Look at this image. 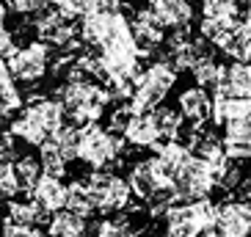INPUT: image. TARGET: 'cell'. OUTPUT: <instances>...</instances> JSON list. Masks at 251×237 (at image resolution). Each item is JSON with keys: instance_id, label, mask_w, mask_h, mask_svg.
I'll list each match as a JSON object with an SVG mask.
<instances>
[{"instance_id": "6da1fadb", "label": "cell", "mask_w": 251, "mask_h": 237, "mask_svg": "<svg viewBox=\"0 0 251 237\" xmlns=\"http://www.w3.org/2000/svg\"><path fill=\"white\" fill-rule=\"evenodd\" d=\"M67 108L58 96H30L25 111L11 121V133L30 146H42L67 124Z\"/></svg>"}, {"instance_id": "7a4b0ae2", "label": "cell", "mask_w": 251, "mask_h": 237, "mask_svg": "<svg viewBox=\"0 0 251 237\" xmlns=\"http://www.w3.org/2000/svg\"><path fill=\"white\" fill-rule=\"evenodd\" d=\"M174 83H177V69L169 61H149L147 69L138 74V86H135V94L130 99L133 111L147 113L157 108L169 96V91L174 89Z\"/></svg>"}, {"instance_id": "3957f363", "label": "cell", "mask_w": 251, "mask_h": 237, "mask_svg": "<svg viewBox=\"0 0 251 237\" xmlns=\"http://www.w3.org/2000/svg\"><path fill=\"white\" fill-rule=\"evenodd\" d=\"M6 61L20 83H39L45 74H50L52 47L45 39H33L28 45H20Z\"/></svg>"}, {"instance_id": "277c9868", "label": "cell", "mask_w": 251, "mask_h": 237, "mask_svg": "<svg viewBox=\"0 0 251 237\" xmlns=\"http://www.w3.org/2000/svg\"><path fill=\"white\" fill-rule=\"evenodd\" d=\"M218 235L243 237L251 235V199L237 196L218 204Z\"/></svg>"}, {"instance_id": "5b68a950", "label": "cell", "mask_w": 251, "mask_h": 237, "mask_svg": "<svg viewBox=\"0 0 251 237\" xmlns=\"http://www.w3.org/2000/svg\"><path fill=\"white\" fill-rule=\"evenodd\" d=\"M127 179H130V188H133L135 199H144V201L152 196V190H155L157 185H171V182L163 179L160 168H157V157L155 155L135 160V163L130 166V171H127Z\"/></svg>"}, {"instance_id": "8992f818", "label": "cell", "mask_w": 251, "mask_h": 237, "mask_svg": "<svg viewBox=\"0 0 251 237\" xmlns=\"http://www.w3.org/2000/svg\"><path fill=\"white\" fill-rule=\"evenodd\" d=\"M163 223H166V235H174V237H196V235H201L196 201H177V204H171L169 213L163 215Z\"/></svg>"}, {"instance_id": "52a82bcc", "label": "cell", "mask_w": 251, "mask_h": 237, "mask_svg": "<svg viewBox=\"0 0 251 237\" xmlns=\"http://www.w3.org/2000/svg\"><path fill=\"white\" fill-rule=\"evenodd\" d=\"M177 108L188 121H213V96L204 86L193 83L191 89H182L177 96Z\"/></svg>"}, {"instance_id": "ba28073f", "label": "cell", "mask_w": 251, "mask_h": 237, "mask_svg": "<svg viewBox=\"0 0 251 237\" xmlns=\"http://www.w3.org/2000/svg\"><path fill=\"white\" fill-rule=\"evenodd\" d=\"M213 94L221 96H251V61H237L221 69V83Z\"/></svg>"}, {"instance_id": "9c48e42d", "label": "cell", "mask_w": 251, "mask_h": 237, "mask_svg": "<svg viewBox=\"0 0 251 237\" xmlns=\"http://www.w3.org/2000/svg\"><path fill=\"white\" fill-rule=\"evenodd\" d=\"M67 193H69V188L61 182V177L42 174V179L36 182V188H33V193H30V196H33L42 207H47L50 213H55V210L67 207Z\"/></svg>"}, {"instance_id": "30bf717a", "label": "cell", "mask_w": 251, "mask_h": 237, "mask_svg": "<svg viewBox=\"0 0 251 237\" xmlns=\"http://www.w3.org/2000/svg\"><path fill=\"white\" fill-rule=\"evenodd\" d=\"M125 138L130 141V146L135 149H152L155 143H160V130H157L155 118H152V113H135L133 121H130V127H127Z\"/></svg>"}, {"instance_id": "8fae6325", "label": "cell", "mask_w": 251, "mask_h": 237, "mask_svg": "<svg viewBox=\"0 0 251 237\" xmlns=\"http://www.w3.org/2000/svg\"><path fill=\"white\" fill-rule=\"evenodd\" d=\"M47 232L55 237H80L89 232V218L75 210L64 207V210H55L50 215V223H47Z\"/></svg>"}, {"instance_id": "7c38bea8", "label": "cell", "mask_w": 251, "mask_h": 237, "mask_svg": "<svg viewBox=\"0 0 251 237\" xmlns=\"http://www.w3.org/2000/svg\"><path fill=\"white\" fill-rule=\"evenodd\" d=\"M149 6L157 11L163 28L169 30L174 25H188L193 20V3L191 0H149Z\"/></svg>"}, {"instance_id": "4fadbf2b", "label": "cell", "mask_w": 251, "mask_h": 237, "mask_svg": "<svg viewBox=\"0 0 251 237\" xmlns=\"http://www.w3.org/2000/svg\"><path fill=\"white\" fill-rule=\"evenodd\" d=\"M17 83L20 80L14 77L8 61L0 58V113L3 116H11V113H17L23 108V94L17 89Z\"/></svg>"}, {"instance_id": "5bb4252c", "label": "cell", "mask_w": 251, "mask_h": 237, "mask_svg": "<svg viewBox=\"0 0 251 237\" xmlns=\"http://www.w3.org/2000/svg\"><path fill=\"white\" fill-rule=\"evenodd\" d=\"M251 113V96H221L213 94V121L224 127L232 118H240Z\"/></svg>"}, {"instance_id": "9a60e30c", "label": "cell", "mask_w": 251, "mask_h": 237, "mask_svg": "<svg viewBox=\"0 0 251 237\" xmlns=\"http://www.w3.org/2000/svg\"><path fill=\"white\" fill-rule=\"evenodd\" d=\"M152 118H155L157 130H160V141H177L179 133H182V124H185V116L179 108H169V105H157L152 108Z\"/></svg>"}, {"instance_id": "2e32d148", "label": "cell", "mask_w": 251, "mask_h": 237, "mask_svg": "<svg viewBox=\"0 0 251 237\" xmlns=\"http://www.w3.org/2000/svg\"><path fill=\"white\" fill-rule=\"evenodd\" d=\"M14 174H17V185H20V193H33L36 182L42 179L45 168H42V160L39 157H30V155H23L14 160Z\"/></svg>"}, {"instance_id": "e0dca14e", "label": "cell", "mask_w": 251, "mask_h": 237, "mask_svg": "<svg viewBox=\"0 0 251 237\" xmlns=\"http://www.w3.org/2000/svg\"><path fill=\"white\" fill-rule=\"evenodd\" d=\"M39 160H42L45 174H52V177H64V174H67L69 160L64 157V152L58 149V143L52 141V138H47V141L39 146Z\"/></svg>"}, {"instance_id": "ac0fdd59", "label": "cell", "mask_w": 251, "mask_h": 237, "mask_svg": "<svg viewBox=\"0 0 251 237\" xmlns=\"http://www.w3.org/2000/svg\"><path fill=\"white\" fill-rule=\"evenodd\" d=\"M80 133H83V127H77V124L69 121V124H64L58 133L52 135V141L58 143V149L64 152V157H67L69 163L80 157Z\"/></svg>"}, {"instance_id": "d6986e66", "label": "cell", "mask_w": 251, "mask_h": 237, "mask_svg": "<svg viewBox=\"0 0 251 237\" xmlns=\"http://www.w3.org/2000/svg\"><path fill=\"white\" fill-rule=\"evenodd\" d=\"M221 69H224V67H218V61H215V58L199 61V64L191 69L193 83L204 86L207 91H215V89H218V83H221Z\"/></svg>"}, {"instance_id": "ffe728a7", "label": "cell", "mask_w": 251, "mask_h": 237, "mask_svg": "<svg viewBox=\"0 0 251 237\" xmlns=\"http://www.w3.org/2000/svg\"><path fill=\"white\" fill-rule=\"evenodd\" d=\"M67 207H69V210H75V213H80V215H86V218H89V215L94 213V204H91L89 188H86V182H83V179H77V182H72V185H69Z\"/></svg>"}, {"instance_id": "44dd1931", "label": "cell", "mask_w": 251, "mask_h": 237, "mask_svg": "<svg viewBox=\"0 0 251 237\" xmlns=\"http://www.w3.org/2000/svg\"><path fill=\"white\" fill-rule=\"evenodd\" d=\"M133 116H135V111H133V105L130 102H116V108L108 113V130L125 135L127 127H130V121H133Z\"/></svg>"}, {"instance_id": "7402d4cb", "label": "cell", "mask_w": 251, "mask_h": 237, "mask_svg": "<svg viewBox=\"0 0 251 237\" xmlns=\"http://www.w3.org/2000/svg\"><path fill=\"white\" fill-rule=\"evenodd\" d=\"M224 141H251V113L224 124Z\"/></svg>"}, {"instance_id": "603a6c76", "label": "cell", "mask_w": 251, "mask_h": 237, "mask_svg": "<svg viewBox=\"0 0 251 237\" xmlns=\"http://www.w3.org/2000/svg\"><path fill=\"white\" fill-rule=\"evenodd\" d=\"M240 0H201V14L204 17H226L237 8Z\"/></svg>"}, {"instance_id": "cb8c5ba5", "label": "cell", "mask_w": 251, "mask_h": 237, "mask_svg": "<svg viewBox=\"0 0 251 237\" xmlns=\"http://www.w3.org/2000/svg\"><path fill=\"white\" fill-rule=\"evenodd\" d=\"M45 6H50V0H11V11L25 17H33L36 11H42Z\"/></svg>"}, {"instance_id": "d4e9b609", "label": "cell", "mask_w": 251, "mask_h": 237, "mask_svg": "<svg viewBox=\"0 0 251 237\" xmlns=\"http://www.w3.org/2000/svg\"><path fill=\"white\" fill-rule=\"evenodd\" d=\"M86 3H89L86 11H94V14H119V11H125L122 0H86Z\"/></svg>"}, {"instance_id": "484cf974", "label": "cell", "mask_w": 251, "mask_h": 237, "mask_svg": "<svg viewBox=\"0 0 251 237\" xmlns=\"http://www.w3.org/2000/svg\"><path fill=\"white\" fill-rule=\"evenodd\" d=\"M224 149L235 160H251V141H224Z\"/></svg>"}, {"instance_id": "4316f807", "label": "cell", "mask_w": 251, "mask_h": 237, "mask_svg": "<svg viewBox=\"0 0 251 237\" xmlns=\"http://www.w3.org/2000/svg\"><path fill=\"white\" fill-rule=\"evenodd\" d=\"M17 47H20V45H17L14 33H11L8 28H0V58H8Z\"/></svg>"}, {"instance_id": "83f0119b", "label": "cell", "mask_w": 251, "mask_h": 237, "mask_svg": "<svg viewBox=\"0 0 251 237\" xmlns=\"http://www.w3.org/2000/svg\"><path fill=\"white\" fill-rule=\"evenodd\" d=\"M6 23H8V6L0 0V28H6Z\"/></svg>"}, {"instance_id": "f1b7e54d", "label": "cell", "mask_w": 251, "mask_h": 237, "mask_svg": "<svg viewBox=\"0 0 251 237\" xmlns=\"http://www.w3.org/2000/svg\"><path fill=\"white\" fill-rule=\"evenodd\" d=\"M240 196L251 199V174H249V182H243V185H240Z\"/></svg>"}, {"instance_id": "f546056e", "label": "cell", "mask_w": 251, "mask_h": 237, "mask_svg": "<svg viewBox=\"0 0 251 237\" xmlns=\"http://www.w3.org/2000/svg\"><path fill=\"white\" fill-rule=\"evenodd\" d=\"M0 199H6V190H3V177H0Z\"/></svg>"}]
</instances>
